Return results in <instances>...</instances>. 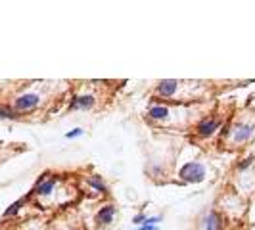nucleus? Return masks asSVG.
I'll return each instance as SVG.
<instances>
[{
	"label": "nucleus",
	"instance_id": "11",
	"mask_svg": "<svg viewBox=\"0 0 255 230\" xmlns=\"http://www.w3.org/2000/svg\"><path fill=\"white\" fill-rule=\"evenodd\" d=\"M29 198H31V194H29V196H23V198H19L17 202H13V204L10 205L6 211H4V215H2V217L8 219V217H13V215H17V213L21 211V207H23V205L29 202Z\"/></svg>",
	"mask_w": 255,
	"mask_h": 230
},
{
	"label": "nucleus",
	"instance_id": "8",
	"mask_svg": "<svg viewBox=\"0 0 255 230\" xmlns=\"http://www.w3.org/2000/svg\"><path fill=\"white\" fill-rule=\"evenodd\" d=\"M115 213H117V209H115V205H112V204L100 207L98 213H96V223H98V227H108V225H112Z\"/></svg>",
	"mask_w": 255,
	"mask_h": 230
},
{
	"label": "nucleus",
	"instance_id": "15",
	"mask_svg": "<svg viewBox=\"0 0 255 230\" xmlns=\"http://www.w3.org/2000/svg\"><path fill=\"white\" fill-rule=\"evenodd\" d=\"M77 136H83V128H73L71 132L65 134V138H77Z\"/></svg>",
	"mask_w": 255,
	"mask_h": 230
},
{
	"label": "nucleus",
	"instance_id": "14",
	"mask_svg": "<svg viewBox=\"0 0 255 230\" xmlns=\"http://www.w3.org/2000/svg\"><path fill=\"white\" fill-rule=\"evenodd\" d=\"M146 219H148V215H146V213H138L136 217L132 219V223H134V225H138V227H142V225L146 223Z\"/></svg>",
	"mask_w": 255,
	"mask_h": 230
},
{
	"label": "nucleus",
	"instance_id": "13",
	"mask_svg": "<svg viewBox=\"0 0 255 230\" xmlns=\"http://www.w3.org/2000/svg\"><path fill=\"white\" fill-rule=\"evenodd\" d=\"M0 119H6V121H15V119H19V115L13 112V108L10 106H6V104H0Z\"/></svg>",
	"mask_w": 255,
	"mask_h": 230
},
{
	"label": "nucleus",
	"instance_id": "16",
	"mask_svg": "<svg viewBox=\"0 0 255 230\" xmlns=\"http://www.w3.org/2000/svg\"><path fill=\"white\" fill-rule=\"evenodd\" d=\"M250 165H252V159H244L242 163L238 165V171H244V169H248Z\"/></svg>",
	"mask_w": 255,
	"mask_h": 230
},
{
	"label": "nucleus",
	"instance_id": "4",
	"mask_svg": "<svg viewBox=\"0 0 255 230\" xmlns=\"http://www.w3.org/2000/svg\"><path fill=\"white\" fill-rule=\"evenodd\" d=\"M179 177L184 182H192V184L194 182H202L205 179V167L202 163H198V161H190L179 171Z\"/></svg>",
	"mask_w": 255,
	"mask_h": 230
},
{
	"label": "nucleus",
	"instance_id": "9",
	"mask_svg": "<svg viewBox=\"0 0 255 230\" xmlns=\"http://www.w3.org/2000/svg\"><path fill=\"white\" fill-rule=\"evenodd\" d=\"M94 96L92 94H83V96H75L71 104H69V110H92L94 108Z\"/></svg>",
	"mask_w": 255,
	"mask_h": 230
},
{
	"label": "nucleus",
	"instance_id": "10",
	"mask_svg": "<svg viewBox=\"0 0 255 230\" xmlns=\"http://www.w3.org/2000/svg\"><path fill=\"white\" fill-rule=\"evenodd\" d=\"M223 227H225L223 217L217 211H209L207 217H205V230H223Z\"/></svg>",
	"mask_w": 255,
	"mask_h": 230
},
{
	"label": "nucleus",
	"instance_id": "12",
	"mask_svg": "<svg viewBox=\"0 0 255 230\" xmlns=\"http://www.w3.org/2000/svg\"><path fill=\"white\" fill-rule=\"evenodd\" d=\"M89 184L92 188H96V190L100 192V194H108V186H106V182H104L102 177H98V175H92L89 177Z\"/></svg>",
	"mask_w": 255,
	"mask_h": 230
},
{
	"label": "nucleus",
	"instance_id": "3",
	"mask_svg": "<svg viewBox=\"0 0 255 230\" xmlns=\"http://www.w3.org/2000/svg\"><path fill=\"white\" fill-rule=\"evenodd\" d=\"M38 104H40V96L35 94V92H25V94H21V96H17L15 100H13V112L19 115V114H29V112H33V110H37Z\"/></svg>",
	"mask_w": 255,
	"mask_h": 230
},
{
	"label": "nucleus",
	"instance_id": "7",
	"mask_svg": "<svg viewBox=\"0 0 255 230\" xmlns=\"http://www.w3.org/2000/svg\"><path fill=\"white\" fill-rule=\"evenodd\" d=\"M169 119V108L165 104H153L146 112V121L148 123H163Z\"/></svg>",
	"mask_w": 255,
	"mask_h": 230
},
{
	"label": "nucleus",
	"instance_id": "6",
	"mask_svg": "<svg viewBox=\"0 0 255 230\" xmlns=\"http://www.w3.org/2000/svg\"><path fill=\"white\" fill-rule=\"evenodd\" d=\"M58 179L56 177H50V175H42L40 179L37 180V184L33 186L31 190V196H50L54 186H56Z\"/></svg>",
	"mask_w": 255,
	"mask_h": 230
},
{
	"label": "nucleus",
	"instance_id": "5",
	"mask_svg": "<svg viewBox=\"0 0 255 230\" xmlns=\"http://www.w3.org/2000/svg\"><path fill=\"white\" fill-rule=\"evenodd\" d=\"M180 83L177 79H165V81H159L157 87H155V98H163V100H171L177 92H179Z\"/></svg>",
	"mask_w": 255,
	"mask_h": 230
},
{
	"label": "nucleus",
	"instance_id": "2",
	"mask_svg": "<svg viewBox=\"0 0 255 230\" xmlns=\"http://www.w3.org/2000/svg\"><path fill=\"white\" fill-rule=\"evenodd\" d=\"M221 123H223V119L219 115H205L204 119H200L198 125L194 127V134L198 138H209L219 130Z\"/></svg>",
	"mask_w": 255,
	"mask_h": 230
},
{
	"label": "nucleus",
	"instance_id": "17",
	"mask_svg": "<svg viewBox=\"0 0 255 230\" xmlns=\"http://www.w3.org/2000/svg\"><path fill=\"white\" fill-rule=\"evenodd\" d=\"M136 230H159L157 227H150V225H142V227H138Z\"/></svg>",
	"mask_w": 255,
	"mask_h": 230
},
{
	"label": "nucleus",
	"instance_id": "1",
	"mask_svg": "<svg viewBox=\"0 0 255 230\" xmlns=\"http://www.w3.org/2000/svg\"><path fill=\"white\" fill-rule=\"evenodd\" d=\"M254 134H255V125L254 123H244V121H238L234 127H229L223 130V138L225 136H232L234 144H244V142L250 140Z\"/></svg>",
	"mask_w": 255,
	"mask_h": 230
}]
</instances>
